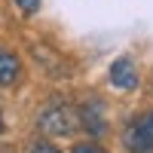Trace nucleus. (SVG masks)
<instances>
[{
  "label": "nucleus",
  "instance_id": "nucleus-7",
  "mask_svg": "<svg viewBox=\"0 0 153 153\" xmlns=\"http://www.w3.org/2000/svg\"><path fill=\"white\" fill-rule=\"evenodd\" d=\"M74 153H104V150L95 147V144H76V147H74Z\"/></svg>",
  "mask_w": 153,
  "mask_h": 153
},
{
  "label": "nucleus",
  "instance_id": "nucleus-8",
  "mask_svg": "<svg viewBox=\"0 0 153 153\" xmlns=\"http://www.w3.org/2000/svg\"><path fill=\"white\" fill-rule=\"evenodd\" d=\"M31 153H58V147H52V144H37Z\"/></svg>",
  "mask_w": 153,
  "mask_h": 153
},
{
  "label": "nucleus",
  "instance_id": "nucleus-6",
  "mask_svg": "<svg viewBox=\"0 0 153 153\" xmlns=\"http://www.w3.org/2000/svg\"><path fill=\"white\" fill-rule=\"evenodd\" d=\"M16 3H19L25 12H37V9H40V0H16Z\"/></svg>",
  "mask_w": 153,
  "mask_h": 153
},
{
  "label": "nucleus",
  "instance_id": "nucleus-2",
  "mask_svg": "<svg viewBox=\"0 0 153 153\" xmlns=\"http://www.w3.org/2000/svg\"><path fill=\"white\" fill-rule=\"evenodd\" d=\"M123 144L129 153H153V110L135 117L123 132Z\"/></svg>",
  "mask_w": 153,
  "mask_h": 153
},
{
  "label": "nucleus",
  "instance_id": "nucleus-3",
  "mask_svg": "<svg viewBox=\"0 0 153 153\" xmlns=\"http://www.w3.org/2000/svg\"><path fill=\"white\" fill-rule=\"evenodd\" d=\"M80 123L86 126V132L92 138H101L107 132V120H104V101L101 98H89L80 107Z\"/></svg>",
  "mask_w": 153,
  "mask_h": 153
},
{
  "label": "nucleus",
  "instance_id": "nucleus-9",
  "mask_svg": "<svg viewBox=\"0 0 153 153\" xmlns=\"http://www.w3.org/2000/svg\"><path fill=\"white\" fill-rule=\"evenodd\" d=\"M0 129H3V126H0Z\"/></svg>",
  "mask_w": 153,
  "mask_h": 153
},
{
  "label": "nucleus",
  "instance_id": "nucleus-5",
  "mask_svg": "<svg viewBox=\"0 0 153 153\" xmlns=\"http://www.w3.org/2000/svg\"><path fill=\"white\" fill-rule=\"evenodd\" d=\"M16 80H19V61H16V55H9V52L0 49V86H12Z\"/></svg>",
  "mask_w": 153,
  "mask_h": 153
},
{
  "label": "nucleus",
  "instance_id": "nucleus-1",
  "mask_svg": "<svg viewBox=\"0 0 153 153\" xmlns=\"http://www.w3.org/2000/svg\"><path fill=\"white\" fill-rule=\"evenodd\" d=\"M37 123H40V129L46 135H74L76 126H80V113H76L68 101L55 98V101H49L40 110V120Z\"/></svg>",
  "mask_w": 153,
  "mask_h": 153
},
{
  "label": "nucleus",
  "instance_id": "nucleus-4",
  "mask_svg": "<svg viewBox=\"0 0 153 153\" xmlns=\"http://www.w3.org/2000/svg\"><path fill=\"white\" fill-rule=\"evenodd\" d=\"M110 83L117 89H138V71H135V61L129 55H120L117 61L110 65Z\"/></svg>",
  "mask_w": 153,
  "mask_h": 153
}]
</instances>
